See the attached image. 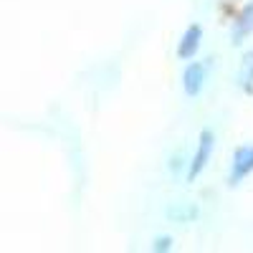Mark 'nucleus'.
<instances>
[{"instance_id": "obj_2", "label": "nucleus", "mask_w": 253, "mask_h": 253, "mask_svg": "<svg viewBox=\"0 0 253 253\" xmlns=\"http://www.w3.org/2000/svg\"><path fill=\"white\" fill-rule=\"evenodd\" d=\"M198 36H200V31H198V28H190V33H187V38H185V41H187V46H185V48H180V53H182V56H190V53H193V48H195V43H198V41H195Z\"/></svg>"}, {"instance_id": "obj_3", "label": "nucleus", "mask_w": 253, "mask_h": 253, "mask_svg": "<svg viewBox=\"0 0 253 253\" xmlns=\"http://www.w3.org/2000/svg\"><path fill=\"white\" fill-rule=\"evenodd\" d=\"M198 71H200V66H193V69L187 71V91H190V94L198 91V81H195V74H198Z\"/></svg>"}, {"instance_id": "obj_1", "label": "nucleus", "mask_w": 253, "mask_h": 253, "mask_svg": "<svg viewBox=\"0 0 253 253\" xmlns=\"http://www.w3.org/2000/svg\"><path fill=\"white\" fill-rule=\"evenodd\" d=\"M210 150H213V142H210V134H205L200 150H198V157H195V165H193V172H190V177H195V175L200 172V167H205V160H208Z\"/></svg>"}]
</instances>
